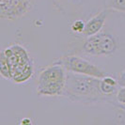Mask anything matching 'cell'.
<instances>
[{"mask_svg": "<svg viewBox=\"0 0 125 125\" xmlns=\"http://www.w3.org/2000/svg\"><path fill=\"white\" fill-rule=\"evenodd\" d=\"M116 99L119 105H125V87H120L116 94Z\"/></svg>", "mask_w": 125, "mask_h": 125, "instance_id": "8fae6325", "label": "cell"}, {"mask_svg": "<svg viewBox=\"0 0 125 125\" xmlns=\"http://www.w3.org/2000/svg\"><path fill=\"white\" fill-rule=\"evenodd\" d=\"M69 1H74V0H69ZM54 2L56 3V6H59V10L61 9V6H62L63 3L67 2V0H54Z\"/></svg>", "mask_w": 125, "mask_h": 125, "instance_id": "4fadbf2b", "label": "cell"}, {"mask_svg": "<svg viewBox=\"0 0 125 125\" xmlns=\"http://www.w3.org/2000/svg\"><path fill=\"white\" fill-rule=\"evenodd\" d=\"M100 87L101 90L104 94H105L107 96H116L117 91L119 89L118 79L106 74L104 77L101 78Z\"/></svg>", "mask_w": 125, "mask_h": 125, "instance_id": "52a82bcc", "label": "cell"}, {"mask_svg": "<svg viewBox=\"0 0 125 125\" xmlns=\"http://www.w3.org/2000/svg\"><path fill=\"white\" fill-rule=\"evenodd\" d=\"M117 79L119 83V87H125V69L119 73Z\"/></svg>", "mask_w": 125, "mask_h": 125, "instance_id": "7c38bea8", "label": "cell"}, {"mask_svg": "<svg viewBox=\"0 0 125 125\" xmlns=\"http://www.w3.org/2000/svg\"><path fill=\"white\" fill-rule=\"evenodd\" d=\"M57 61L62 64L67 72L74 73L78 74L94 76L98 78H103L106 75L104 71H103L100 67L96 66L94 63L90 62L89 60L84 57L75 55L63 56Z\"/></svg>", "mask_w": 125, "mask_h": 125, "instance_id": "277c9868", "label": "cell"}, {"mask_svg": "<svg viewBox=\"0 0 125 125\" xmlns=\"http://www.w3.org/2000/svg\"><path fill=\"white\" fill-rule=\"evenodd\" d=\"M67 71L58 61L44 68L39 74L37 92L40 96H63Z\"/></svg>", "mask_w": 125, "mask_h": 125, "instance_id": "7a4b0ae2", "label": "cell"}, {"mask_svg": "<svg viewBox=\"0 0 125 125\" xmlns=\"http://www.w3.org/2000/svg\"><path fill=\"white\" fill-rule=\"evenodd\" d=\"M117 42L113 36L106 32H100L85 39L81 50L89 56H111L117 50Z\"/></svg>", "mask_w": 125, "mask_h": 125, "instance_id": "3957f363", "label": "cell"}, {"mask_svg": "<svg viewBox=\"0 0 125 125\" xmlns=\"http://www.w3.org/2000/svg\"><path fill=\"white\" fill-rule=\"evenodd\" d=\"M85 24L86 23L81 21V20H76L71 25V30L73 33H75V34L81 35L84 28H85Z\"/></svg>", "mask_w": 125, "mask_h": 125, "instance_id": "30bf717a", "label": "cell"}, {"mask_svg": "<svg viewBox=\"0 0 125 125\" xmlns=\"http://www.w3.org/2000/svg\"><path fill=\"white\" fill-rule=\"evenodd\" d=\"M104 8L110 10L125 12V0H105Z\"/></svg>", "mask_w": 125, "mask_h": 125, "instance_id": "9c48e42d", "label": "cell"}, {"mask_svg": "<svg viewBox=\"0 0 125 125\" xmlns=\"http://www.w3.org/2000/svg\"><path fill=\"white\" fill-rule=\"evenodd\" d=\"M101 78L67 72L63 96L75 104L93 105L101 103H118L116 96H107L101 90Z\"/></svg>", "mask_w": 125, "mask_h": 125, "instance_id": "6da1fadb", "label": "cell"}, {"mask_svg": "<svg viewBox=\"0 0 125 125\" xmlns=\"http://www.w3.org/2000/svg\"><path fill=\"white\" fill-rule=\"evenodd\" d=\"M0 73L4 78H6L8 80H11L12 76H11L10 67L3 52H1V55H0Z\"/></svg>", "mask_w": 125, "mask_h": 125, "instance_id": "ba28073f", "label": "cell"}, {"mask_svg": "<svg viewBox=\"0 0 125 125\" xmlns=\"http://www.w3.org/2000/svg\"><path fill=\"white\" fill-rule=\"evenodd\" d=\"M33 0H0V17L14 21L31 10Z\"/></svg>", "mask_w": 125, "mask_h": 125, "instance_id": "5b68a950", "label": "cell"}, {"mask_svg": "<svg viewBox=\"0 0 125 125\" xmlns=\"http://www.w3.org/2000/svg\"><path fill=\"white\" fill-rule=\"evenodd\" d=\"M109 12H110V10L104 8L100 12H98L93 17L88 20L85 24V28L81 34L82 37L88 38L100 33L102 28L104 25V23L106 21Z\"/></svg>", "mask_w": 125, "mask_h": 125, "instance_id": "8992f818", "label": "cell"}]
</instances>
